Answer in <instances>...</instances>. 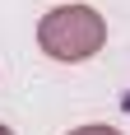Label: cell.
Instances as JSON below:
<instances>
[{
  "label": "cell",
  "instance_id": "3957f363",
  "mask_svg": "<svg viewBox=\"0 0 130 135\" xmlns=\"http://www.w3.org/2000/svg\"><path fill=\"white\" fill-rule=\"evenodd\" d=\"M0 135H9V126H0Z\"/></svg>",
  "mask_w": 130,
  "mask_h": 135
},
{
  "label": "cell",
  "instance_id": "6da1fadb",
  "mask_svg": "<svg viewBox=\"0 0 130 135\" xmlns=\"http://www.w3.org/2000/svg\"><path fill=\"white\" fill-rule=\"evenodd\" d=\"M37 42L51 61H88L107 42V23L93 5H56L42 14Z\"/></svg>",
  "mask_w": 130,
  "mask_h": 135
},
{
  "label": "cell",
  "instance_id": "7a4b0ae2",
  "mask_svg": "<svg viewBox=\"0 0 130 135\" xmlns=\"http://www.w3.org/2000/svg\"><path fill=\"white\" fill-rule=\"evenodd\" d=\"M70 135H121L116 126H79V131H70Z\"/></svg>",
  "mask_w": 130,
  "mask_h": 135
}]
</instances>
